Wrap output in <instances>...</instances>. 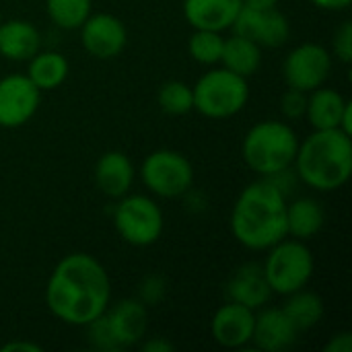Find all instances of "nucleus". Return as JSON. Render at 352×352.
I'll use <instances>...</instances> for the list:
<instances>
[{"label":"nucleus","instance_id":"f257e3e1","mask_svg":"<svg viewBox=\"0 0 352 352\" xmlns=\"http://www.w3.org/2000/svg\"><path fill=\"white\" fill-rule=\"evenodd\" d=\"M45 305L66 326H89L111 305V280L105 266L85 252L64 256L47 278Z\"/></svg>","mask_w":352,"mask_h":352},{"label":"nucleus","instance_id":"f03ea898","mask_svg":"<svg viewBox=\"0 0 352 352\" xmlns=\"http://www.w3.org/2000/svg\"><path fill=\"white\" fill-rule=\"evenodd\" d=\"M229 227L233 237L252 252H266L287 237V196L266 177L237 196Z\"/></svg>","mask_w":352,"mask_h":352},{"label":"nucleus","instance_id":"7ed1b4c3","mask_svg":"<svg viewBox=\"0 0 352 352\" xmlns=\"http://www.w3.org/2000/svg\"><path fill=\"white\" fill-rule=\"evenodd\" d=\"M297 177L316 192H336L352 175L351 134L332 130H314L299 142L295 161Z\"/></svg>","mask_w":352,"mask_h":352},{"label":"nucleus","instance_id":"20e7f679","mask_svg":"<svg viewBox=\"0 0 352 352\" xmlns=\"http://www.w3.org/2000/svg\"><path fill=\"white\" fill-rule=\"evenodd\" d=\"M297 132L280 120H262L254 124L241 142L245 165L260 177H272L293 167L297 148Z\"/></svg>","mask_w":352,"mask_h":352},{"label":"nucleus","instance_id":"39448f33","mask_svg":"<svg viewBox=\"0 0 352 352\" xmlns=\"http://www.w3.org/2000/svg\"><path fill=\"white\" fill-rule=\"evenodd\" d=\"M194 109L210 120H227L237 116L250 101L248 78L227 70L210 68L192 87Z\"/></svg>","mask_w":352,"mask_h":352},{"label":"nucleus","instance_id":"423d86ee","mask_svg":"<svg viewBox=\"0 0 352 352\" xmlns=\"http://www.w3.org/2000/svg\"><path fill=\"white\" fill-rule=\"evenodd\" d=\"M266 252L268 256L262 264V270L272 293L287 297L309 285L316 262L305 241L285 237Z\"/></svg>","mask_w":352,"mask_h":352},{"label":"nucleus","instance_id":"0eeeda50","mask_svg":"<svg viewBox=\"0 0 352 352\" xmlns=\"http://www.w3.org/2000/svg\"><path fill=\"white\" fill-rule=\"evenodd\" d=\"M113 227L128 245L148 248L163 235L165 217L161 206L151 196L126 194L113 208Z\"/></svg>","mask_w":352,"mask_h":352},{"label":"nucleus","instance_id":"6e6552de","mask_svg":"<svg viewBox=\"0 0 352 352\" xmlns=\"http://www.w3.org/2000/svg\"><path fill=\"white\" fill-rule=\"evenodd\" d=\"M140 179L159 198H179L192 190L194 167L179 151L159 148L142 161Z\"/></svg>","mask_w":352,"mask_h":352},{"label":"nucleus","instance_id":"1a4fd4ad","mask_svg":"<svg viewBox=\"0 0 352 352\" xmlns=\"http://www.w3.org/2000/svg\"><path fill=\"white\" fill-rule=\"evenodd\" d=\"M332 72V54L314 41L301 43L289 52L283 62V78L289 89L309 93L322 87Z\"/></svg>","mask_w":352,"mask_h":352},{"label":"nucleus","instance_id":"9d476101","mask_svg":"<svg viewBox=\"0 0 352 352\" xmlns=\"http://www.w3.org/2000/svg\"><path fill=\"white\" fill-rule=\"evenodd\" d=\"M41 91L27 74H8L0 78V128H21L39 109Z\"/></svg>","mask_w":352,"mask_h":352},{"label":"nucleus","instance_id":"9b49d317","mask_svg":"<svg viewBox=\"0 0 352 352\" xmlns=\"http://www.w3.org/2000/svg\"><path fill=\"white\" fill-rule=\"evenodd\" d=\"M233 33L243 35L260 47H280L291 35L289 19L276 8H250L243 6L231 25Z\"/></svg>","mask_w":352,"mask_h":352},{"label":"nucleus","instance_id":"f8f14e48","mask_svg":"<svg viewBox=\"0 0 352 352\" xmlns=\"http://www.w3.org/2000/svg\"><path fill=\"white\" fill-rule=\"evenodd\" d=\"M80 43L89 56L97 60H111L124 52L128 43V31L122 19L116 14L91 12L80 25Z\"/></svg>","mask_w":352,"mask_h":352},{"label":"nucleus","instance_id":"ddd939ff","mask_svg":"<svg viewBox=\"0 0 352 352\" xmlns=\"http://www.w3.org/2000/svg\"><path fill=\"white\" fill-rule=\"evenodd\" d=\"M254 322H256L254 309L229 301L221 305L210 320L212 340L223 349H243L252 342Z\"/></svg>","mask_w":352,"mask_h":352},{"label":"nucleus","instance_id":"4468645a","mask_svg":"<svg viewBox=\"0 0 352 352\" xmlns=\"http://www.w3.org/2000/svg\"><path fill=\"white\" fill-rule=\"evenodd\" d=\"M103 318L118 351L140 344L148 328V307L138 299H124L113 307L109 305Z\"/></svg>","mask_w":352,"mask_h":352},{"label":"nucleus","instance_id":"2eb2a0df","mask_svg":"<svg viewBox=\"0 0 352 352\" xmlns=\"http://www.w3.org/2000/svg\"><path fill=\"white\" fill-rule=\"evenodd\" d=\"M299 330L287 318L283 307H260L254 322L252 342L258 351L283 352L297 342Z\"/></svg>","mask_w":352,"mask_h":352},{"label":"nucleus","instance_id":"dca6fc26","mask_svg":"<svg viewBox=\"0 0 352 352\" xmlns=\"http://www.w3.org/2000/svg\"><path fill=\"white\" fill-rule=\"evenodd\" d=\"M241 0H184V16L192 29L227 31L241 12Z\"/></svg>","mask_w":352,"mask_h":352},{"label":"nucleus","instance_id":"f3484780","mask_svg":"<svg viewBox=\"0 0 352 352\" xmlns=\"http://www.w3.org/2000/svg\"><path fill=\"white\" fill-rule=\"evenodd\" d=\"M136 179V169L128 155L120 151H107L95 165V184L107 198L120 200L126 196Z\"/></svg>","mask_w":352,"mask_h":352},{"label":"nucleus","instance_id":"a211bd4d","mask_svg":"<svg viewBox=\"0 0 352 352\" xmlns=\"http://www.w3.org/2000/svg\"><path fill=\"white\" fill-rule=\"evenodd\" d=\"M227 297L229 301L241 303L254 311L264 307L272 297V289L264 276L262 266L258 264L241 266L227 283Z\"/></svg>","mask_w":352,"mask_h":352},{"label":"nucleus","instance_id":"6ab92c4d","mask_svg":"<svg viewBox=\"0 0 352 352\" xmlns=\"http://www.w3.org/2000/svg\"><path fill=\"white\" fill-rule=\"evenodd\" d=\"M41 50L37 27L25 19H8L0 23V56L12 62H27Z\"/></svg>","mask_w":352,"mask_h":352},{"label":"nucleus","instance_id":"aec40b11","mask_svg":"<svg viewBox=\"0 0 352 352\" xmlns=\"http://www.w3.org/2000/svg\"><path fill=\"white\" fill-rule=\"evenodd\" d=\"M349 103L351 101L342 93L322 85L307 93L305 118L309 120L314 130H332V128L340 130L342 113Z\"/></svg>","mask_w":352,"mask_h":352},{"label":"nucleus","instance_id":"412c9836","mask_svg":"<svg viewBox=\"0 0 352 352\" xmlns=\"http://www.w3.org/2000/svg\"><path fill=\"white\" fill-rule=\"evenodd\" d=\"M324 223L326 212L318 200L297 198L287 204V237L309 241L324 229Z\"/></svg>","mask_w":352,"mask_h":352},{"label":"nucleus","instance_id":"4be33fe9","mask_svg":"<svg viewBox=\"0 0 352 352\" xmlns=\"http://www.w3.org/2000/svg\"><path fill=\"white\" fill-rule=\"evenodd\" d=\"M221 64H223V68H227L243 78H250L262 66V47L258 43H254L252 39L233 33L231 37H225Z\"/></svg>","mask_w":352,"mask_h":352},{"label":"nucleus","instance_id":"5701e85b","mask_svg":"<svg viewBox=\"0 0 352 352\" xmlns=\"http://www.w3.org/2000/svg\"><path fill=\"white\" fill-rule=\"evenodd\" d=\"M27 76L39 91L58 89L70 72L68 60L58 52H37L31 60H27Z\"/></svg>","mask_w":352,"mask_h":352},{"label":"nucleus","instance_id":"b1692460","mask_svg":"<svg viewBox=\"0 0 352 352\" xmlns=\"http://www.w3.org/2000/svg\"><path fill=\"white\" fill-rule=\"evenodd\" d=\"M283 311L299 332H307L322 322L326 307H324V299L318 293L301 289L287 295V303L283 305Z\"/></svg>","mask_w":352,"mask_h":352},{"label":"nucleus","instance_id":"393cba45","mask_svg":"<svg viewBox=\"0 0 352 352\" xmlns=\"http://www.w3.org/2000/svg\"><path fill=\"white\" fill-rule=\"evenodd\" d=\"M50 21L60 29H80L93 12V0H45Z\"/></svg>","mask_w":352,"mask_h":352},{"label":"nucleus","instance_id":"a878e982","mask_svg":"<svg viewBox=\"0 0 352 352\" xmlns=\"http://www.w3.org/2000/svg\"><path fill=\"white\" fill-rule=\"evenodd\" d=\"M225 37L219 31H206V29H194V33L188 39V52L190 56L202 64V66H214L221 64Z\"/></svg>","mask_w":352,"mask_h":352},{"label":"nucleus","instance_id":"bb28decb","mask_svg":"<svg viewBox=\"0 0 352 352\" xmlns=\"http://www.w3.org/2000/svg\"><path fill=\"white\" fill-rule=\"evenodd\" d=\"M159 107L167 116H186L194 109V95L192 87L182 80H167L161 85L157 93Z\"/></svg>","mask_w":352,"mask_h":352},{"label":"nucleus","instance_id":"cd10ccee","mask_svg":"<svg viewBox=\"0 0 352 352\" xmlns=\"http://www.w3.org/2000/svg\"><path fill=\"white\" fill-rule=\"evenodd\" d=\"M167 295V283L163 276L159 274H148L146 278H142L140 287H138V301L144 303L146 307H155L159 305Z\"/></svg>","mask_w":352,"mask_h":352},{"label":"nucleus","instance_id":"c85d7f7f","mask_svg":"<svg viewBox=\"0 0 352 352\" xmlns=\"http://www.w3.org/2000/svg\"><path fill=\"white\" fill-rule=\"evenodd\" d=\"M307 109V93L297 89H287L280 97V111L287 120H299Z\"/></svg>","mask_w":352,"mask_h":352},{"label":"nucleus","instance_id":"c756f323","mask_svg":"<svg viewBox=\"0 0 352 352\" xmlns=\"http://www.w3.org/2000/svg\"><path fill=\"white\" fill-rule=\"evenodd\" d=\"M332 52L336 56V60H340L342 64H351L352 62V25L351 21H344L332 39Z\"/></svg>","mask_w":352,"mask_h":352},{"label":"nucleus","instance_id":"7c9ffc66","mask_svg":"<svg viewBox=\"0 0 352 352\" xmlns=\"http://www.w3.org/2000/svg\"><path fill=\"white\" fill-rule=\"evenodd\" d=\"M326 352H351L352 351V336L349 332H340V334H334L330 338V342L324 346Z\"/></svg>","mask_w":352,"mask_h":352},{"label":"nucleus","instance_id":"2f4dec72","mask_svg":"<svg viewBox=\"0 0 352 352\" xmlns=\"http://www.w3.org/2000/svg\"><path fill=\"white\" fill-rule=\"evenodd\" d=\"M140 349L144 352H171L175 346L165 338H151V340L142 342Z\"/></svg>","mask_w":352,"mask_h":352},{"label":"nucleus","instance_id":"473e14b6","mask_svg":"<svg viewBox=\"0 0 352 352\" xmlns=\"http://www.w3.org/2000/svg\"><path fill=\"white\" fill-rule=\"evenodd\" d=\"M311 4H316L322 10H330V12H338V10H346L351 6L352 0H309Z\"/></svg>","mask_w":352,"mask_h":352},{"label":"nucleus","instance_id":"72a5a7b5","mask_svg":"<svg viewBox=\"0 0 352 352\" xmlns=\"http://www.w3.org/2000/svg\"><path fill=\"white\" fill-rule=\"evenodd\" d=\"M2 352H12V351H25V352H41V346L35 342H27V340H14V342H6L0 346Z\"/></svg>","mask_w":352,"mask_h":352},{"label":"nucleus","instance_id":"f704fd0d","mask_svg":"<svg viewBox=\"0 0 352 352\" xmlns=\"http://www.w3.org/2000/svg\"><path fill=\"white\" fill-rule=\"evenodd\" d=\"M243 6H250V8H272L278 4V0H241Z\"/></svg>","mask_w":352,"mask_h":352}]
</instances>
